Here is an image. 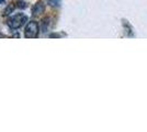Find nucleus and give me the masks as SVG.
Returning <instances> with one entry per match:
<instances>
[{
    "label": "nucleus",
    "mask_w": 147,
    "mask_h": 132,
    "mask_svg": "<svg viewBox=\"0 0 147 132\" xmlns=\"http://www.w3.org/2000/svg\"><path fill=\"white\" fill-rule=\"evenodd\" d=\"M26 21H28V17H26L25 14H23V13H17V14H14L11 18L8 19L7 24H8V26H9L10 29L16 30V29L21 28Z\"/></svg>",
    "instance_id": "obj_1"
},
{
    "label": "nucleus",
    "mask_w": 147,
    "mask_h": 132,
    "mask_svg": "<svg viewBox=\"0 0 147 132\" xmlns=\"http://www.w3.org/2000/svg\"><path fill=\"white\" fill-rule=\"evenodd\" d=\"M38 31H40V26L36 21H30L24 30V37L26 39H35L38 37Z\"/></svg>",
    "instance_id": "obj_2"
},
{
    "label": "nucleus",
    "mask_w": 147,
    "mask_h": 132,
    "mask_svg": "<svg viewBox=\"0 0 147 132\" xmlns=\"http://www.w3.org/2000/svg\"><path fill=\"white\" fill-rule=\"evenodd\" d=\"M44 11H45V5H44L43 1H37L36 3L33 6V8H32L33 17H37V16L44 13Z\"/></svg>",
    "instance_id": "obj_3"
},
{
    "label": "nucleus",
    "mask_w": 147,
    "mask_h": 132,
    "mask_svg": "<svg viewBox=\"0 0 147 132\" xmlns=\"http://www.w3.org/2000/svg\"><path fill=\"white\" fill-rule=\"evenodd\" d=\"M49 26V18H44L42 20V23H41V29H42V32H46L47 29Z\"/></svg>",
    "instance_id": "obj_4"
},
{
    "label": "nucleus",
    "mask_w": 147,
    "mask_h": 132,
    "mask_svg": "<svg viewBox=\"0 0 147 132\" xmlns=\"http://www.w3.org/2000/svg\"><path fill=\"white\" fill-rule=\"evenodd\" d=\"M16 7H17V6H14L13 3H10V5L7 7L6 9H5V11H3V13H2V16L7 17V16L11 14V13H12V11L14 10V8H16Z\"/></svg>",
    "instance_id": "obj_5"
},
{
    "label": "nucleus",
    "mask_w": 147,
    "mask_h": 132,
    "mask_svg": "<svg viewBox=\"0 0 147 132\" xmlns=\"http://www.w3.org/2000/svg\"><path fill=\"white\" fill-rule=\"evenodd\" d=\"M16 5H17V7H18V8H20V9H25V8L28 7L26 2H25V1H23V0H18Z\"/></svg>",
    "instance_id": "obj_6"
},
{
    "label": "nucleus",
    "mask_w": 147,
    "mask_h": 132,
    "mask_svg": "<svg viewBox=\"0 0 147 132\" xmlns=\"http://www.w3.org/2000/svg\"><path fill=\"white\" fill-rule=\"evenodd\" d=\"M61 0H49V5L51 7H57L59 6Z\"/></svg>",
    "instance_id": "obj_7"
},
{
    "label": "nucleus",
    "mask_w": 147,
    "mask_h": 132,
    "mask_svg": "<svg viewBox=\"0 0 147 132\" xmlns=\"http://www.w3.org/2000/svg\"><path fill=\"white\" fill-rule=\"evenodd\" d=\"M49 37H51V38H58V35H57V34H51Z\"/></svg>",
    "instance_id": "obj_8"
},
{
    "label": "nucleus",
    "mask_w": 147,
    "mask_h": 132,
    "mask_svg": "<svg viewBox=\"0 0 147 132\" xmlns=\"http://www.w3.org/2000/svg\"><path fill=\"white\" fill-rule=\"evenodd\" d=\"M3 2H5V0H0V5H1V3H3Z\"/></svg>",
    "instance_id": "obj_9"
},
{
    "label": "nucleus",
    "mask_w": 147,
    "mask_h": 132,
    "mask_svg": "<svg viewBox=\"0 0 147 132\" xmlns=\"http://www.w3.org/2000/svg\"><path fill=\"white\" fill-rule=\"evenodd\" d=\"M0 38H5V35L3 34H0Z\"/></svg>",
    "instance_id": "obj_10"
}]
</instances>
